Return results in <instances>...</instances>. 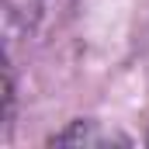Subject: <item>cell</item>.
Here are the masks:
<instances>
[{"label":"cell","mask_w":149,"mask_h":149,"mask_svg":"<svg viewBox=\"0 0 149 149\" xmlns=\"http://www.w3.org/2000/svg\"><path fill=\"white\" fill-rule=\"evenodd\" d=\"M111 142H128V139L101 128L97 121H73L66 132L52 135V146H111Z\"/></svg>","instance_id":"cell-1"}]
</instances>
